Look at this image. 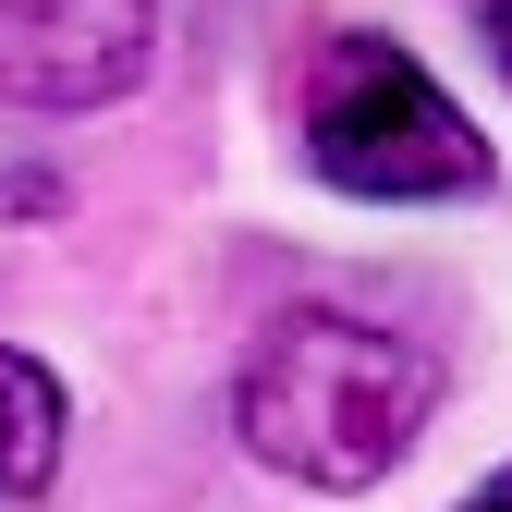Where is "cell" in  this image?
Wrapping results in <instances>:
<instances>
[{"label": "cell", "mask_w": 512, "mask_h": 512, "mask_svg": "<svg viewBox=\"0 0 512 512\" xmlns=\"http://www.w3.org/2000/svg\"><path fill=\"white\" fill-rule=\"evenodd\" d=\"M427 403H439V366L403 330L342 317V305L269 317L256 354H244V378H232L244 452L281 464V476H305V488H378V476L415 452Z\"/></svg>", "instance_id": "cell-1"}, {"label": "cell", "mask_w": 512, "mask_h": 512, "mask_svg": "<svg viewBox=\"0 0 512 512\" xmlns=\"http://www.w3.org/2000/svg\"><path fill=\"white\" fill-rule=\"evenodd\" d=\"M293 135H305L317 183L378 196V208L476 196V183H488V135L439 98V74L403 37H317L305 49V86H293Z\"/></svg>", "instance_id": "cell-2"}, {"label": "cell", "mask_w": 512, "mask_h": 512, "mask_svg": "<svg viewBox=\"0 0 512 512\" xmlns=\"http://www.w3.org/2000/svg\"><path fill=\"white\" fill-rule=\"evenodd\" d=\"M159 0H0V98L25 110H98L147 74Z\"/></svg>", "instance_id": "cell-3"}, {"label": "cell", "mask_w": 512, "mask_h": 512, "mask_svg": "<svg viewBox=\"0 0 512 512\" xmlns=\"http://www.w3.org/2000/svg\"><path fill=\"white\" fill-rule=\"evenodd\" d=\"M61 476V378L0 342V500H37Z\"/></svg>", "instance_id": "cell-4"}, {"label": "cell", "mask_w": 512, "mask_h": 512, "mask_svg": "<svg viewBox=\"0 0 512 512\" xmlns=\"http://www.w3.org/2000/svg\"><path fill=\"white\" fill-rule=\"evenodd\" d=\"M488 49H500V74H512V0H488Z\"/></svg>", "instance_id": "cell-5"}, {"label": "cell", "mask_w": 512, "mask_h": 512, "mask_svg": "<svg viewBox=\"0 0 512 512\" xmlns=\"http://www.w3.org/2000/svg\"><path fill=\"white\" fill-rule=\"evenodd\" d=\"M464 512H512V464H500V476H488V488H476Z\"/></svg>", "instance_id": "cell-6"}]
</instances>
